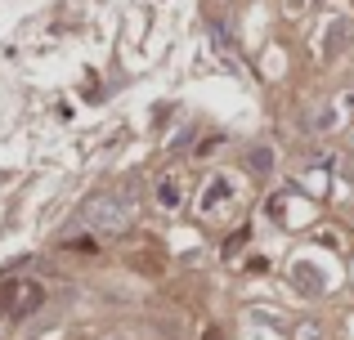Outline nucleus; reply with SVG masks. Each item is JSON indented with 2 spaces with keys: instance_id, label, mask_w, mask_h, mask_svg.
Here are the masks:
<instances>
[{
  "instance_id": "nucleus-1",
  "label": "nucleus",
  "mask_w": 354,
  "mask_h": 340,
  "mask_svg": "<svg viewBox=\"0 0 354 340\" xmlns=\"http://www.w3.org/2000/svg\"><path fill=\"white\" fill-rule=\"evenodd\" d=\"M130 219H135L130 192H99V197H90L86 210H81V224L95 228V233H121Z\"/></svg>"
},
{
  "instance_id": "nucleus-2",
  "label": "nucleus",
  "mask_w": 354,
  "mask_h": 340,
  "mask_svg": "<svg viewBox=\"0 0 354 340\" xmlns=\"http://www.w3.org/2000/svg\"><path fill=\"white\" fill-rule=\"evenodd\" d=\"M36 305H41V287H36V282L14 278V282L0 287V309H5V314H32Z\"/></svg>"
},
{
  "instance_id": "nucleus-3",
  "label": "nucleus",
  "mask_w": 354,
  "mask_h": 340,
  "mask_svg": "<svg viewBox=\"0 0 354 340\" xmlns=\"http://www.w3.org/2000/svg\"><path fill=\"white\" fill-rule=\"evenodd\" d=\"M229 201H234V183H229V179H216L207 192H202V215H211V219L225 215Z\"/></svg>"
},
{
  "instance_id": "nucleus-4",
  "label": "nucleus",
  "mask_w": 354,
  "mask_h": 340,
  "mask_svg": "<svg viewBox=\"0 0 354 340\" xmlns=\"http://www.w3.org/2000/svg\"><path fill=\"white\" fill-rule=\"evenodd\" d=\"M346 41H350V23H346V18H341V23L332 27V36H328V45H323V54H337L341 45H346Z\"/></svg>"
},
{
  "instance_id": "nucleus-5",
  "label": "nucleus",
  "mask_w": 354,
  "mask_h": 340,
  "mask_svg": "<svg viewBox=\"0 0 354 340\" xmlns=\"http://www.w3.org/2000/svg\"><path fill=\"white\" fill-rule=\"evenodd\" d=\"M247 166L256 170V174H269V166H274V152L269 148H251V157H247Z\"/></svg>"
},
{
  "instance_id": "nucleus-6",
  "label": "nucleus",
  "mask_w": 354,
  "mask_h": 340,
  "mask_svg": "<svg viewBox=\"0 0 354 340\" xmlns=\"http://www.w3.org/2000/svg\"><path fill=\"white\" fill-rule=\"evenodd\" d=\"M157 197H162V206H175V201H180V188H175V183L166 179L162 188H157Z\"/></svg>"
},
{
  "instance_id": "nucleus-7",
  "label": "nucleus",
  "mask_w": 354,
  "mask_h": 340,
  "mask_svg": "<svg viewBox=\"0 0 354 340\" xmlns=\"http://www.w3.org/2000/svg\"><path fill=\"white\" fill-rule=\"evenodd\" d=\"M202 340H225V336H220V332H207V336H202Z\"/></svg>"
}]
</instances>
